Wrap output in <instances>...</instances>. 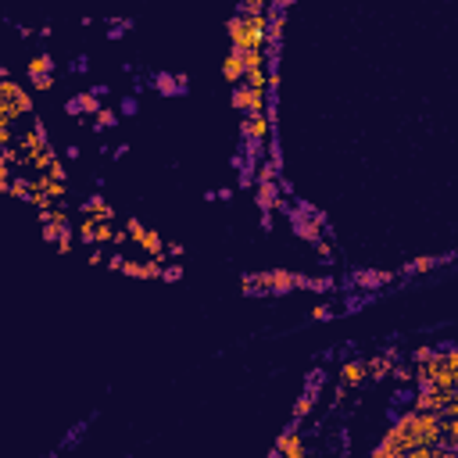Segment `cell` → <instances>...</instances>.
I'll list each match as a JSON object with an SVG mask.
<instances>
[{"label":"cell","instance_id":"1","mask_svg":"<svg viewBox=\"0 0 458 458\" xmlns=\"http://www.w3.org/2000/svg\"><path fill=\"white\" fill-rule=\"evenodd\" d=\"M233 50H265L268 47V15H236L229 18Z\"/></svg>","mask_w":458,"mask_h":458},{"label":"cell","instance_id":"2","mask_svg":"<svg viewBox=\"0 0 458 458\" xmlns=\"http://www.w3.org/2000/svg\"><path fill=\"white\" fill-rule=\"evenodd\" d=\"M26 115H33V101L29 94L4 75V82H0V122H8V126H18Z\"/></svg>","mask_w":458,"mask_h":458},{"label":"cell","instance_id":"3","mask_svg":"<svg viewBox=\"0 0 458 458\" xmlns=\"http://www.w3.org/2000/svg\"><path fill=\"white\" fill-rule=\"evenodd\" d=\"M308 280L294 276V272H261V276H247V290H294V287H305Z\"/></svg>","mask_w":458,"mask_h":458},{"label":"cell","instance_id":"4","mask_svg":"<svg viewBox=\"0 0 458 458\" xmlns=\"http://www.w3.org/2000/svg\"><path fill=\"white\" fill-rule=\"evenodd\" d=\"M129 240L136 244V247H143L147 251V258H165V244H161V236L154 233V229H143L136 219H129Z\"/></svg>","mask_w":458,"mask_h":458},{"label":"cell","instance_id":"5","mask_svg":"<svg viewBox=\"0 0 458 458\" xmlns=\"http://www.w3.org/2000/svg\"><path fill=\"white\" fill-rule=\"evenodd\" d=\"M119 236V229H111V222H104V219H82V226H79V240H86V244H111Z\"/></svg>","mask_w":458,"mask_h":458},{"label":"cell","instance_id":"6","mask_svg":"<svg viewBox=\"0 0 458 458\" xmlns=\"http://www.w3.org/2000/svg\"><path fill=\"white\" fill-rule=\"evenodd\" d=\"M408 447H412V440L394 426V430H387V437H383V444L373 451L376 458H401V454H408Z\"/></svg>","mask_w":458,"mask_h":458},{"label":"cell","instance_id":"7","mask_svg":"<svg viewBox=\"0 0 458 458\" xmlns=\"http://www.w3.org/2000/svg\"><path fill=\"white\" fill-rule=\"evenodd\" d=\"M244 133H247V140L251 143H268V136H272V126H268V115H247V122H244Z\"/></svg>","mask_w":458,"mask_h":458},{"label":"cell","instance_id":"8","mask_svg":"<svg viewBox=\"0 0 458 458\" xmlns=\"http://www.w3.org/2000/svg\"><path fill=\"white\" fill-rule=\"evenodd\" d=\"M222 75H226V82H229V86H240V82H244L247 68H244V54H240V50H233V54L222 61Z\"/></svg>","mask_w":458,"mask_h":458},{"label":"cell","instance_id":"9","mask_svg":"<svg viewBox=\"0 0 458 458\" xmlns=\"http://www.w3.org/2000/svg\"><path fill=\"white\" fill-rule=\"evenodd\" d=\"M82 219H104V222H111L115 219V208L104 197H89V201H82Z\"/></svg>","mask_w":458,"mask_h":458},{"label":"cell","instance_id":"10","mask_svg":"<svg viewBox=\"0 0 458 458\" xmlns=\"http://www.w3.org/2000/svg\"><path fill=\"white\" fill-rule=\"evenodd\" d=\"M276 454H287V458H301V454H305L301 433H298V430L283 433V437H280V444H276Z\"/></svg>","mask_w":458,"mask_h":458},{"label":"cell","instance_id":"11","mask_svg":"<svg viewBox=\"0 0 458 458\" xmlns=\"http://www.w3.org/2000/svg\"><path fill=\"white\" fill-rule=\"evenodd\" d=\"M365 376H369V365H365V361H347L344 369H340V383H344V387H354V383H361Z\"/></svg>","mask_w":458,"mask_h":458},{"label":"cell","instance_id":"12","mask_svg":"<svg viewBox=\"0 0 458 458\" xmlns=\"http://www.w3.org/2000/svg\"><path fill=\"white\" fill-rule=\"evenodd\" d=\"M29 75H50V68H54V58L50 54H36V58H29Z\"/></svg>","mask_w":458,"mask_h":458},{"label":"cell","instance_id":"13","mask_svg":"<svg viewBox=\"0 0 458 458\" xmlns=\"http://www.w3.org/2000/svg\"><path fill=\"white\" fill-rule=\"evenodd\" d=\"M240 15H268V0H240Z\"/></svg>","mask_w":458,"mask_h":458},{"label":"cell","instance_id":"14","mask_svg":"<svg viewBox=\"0 0 458 458\" xmlns=\"http://www.w3.org/2000/svg\"><path fill=\"white\" fill-rule=\"evenodd\" d=\"M72 108H75V111H94V115L101 111V108H97V97H94V94H82V97H79V101H75Z\"/></svg>","mask_w":458,"mask_h":458},{"label":"cell","instance_id":"15","mask_svg":"<svg viewBox=\"0 0 458 458\" xmlns=\"http://www.w3.org/2000/svg\"><path fill=\"white\" fill-rule=\"evenodd\" d=\"M391 365H394V361H391V354H387V358H373V361H369V373H373V376H383V373L391 369Z\"/></svg>","mask_w":458,"mask_h":458},{"label":"cell","instance_id":"16","mask_svg":"<svg viewBox=\"0 0 458 458\" xmlns=\"http://www.w3.org/2000/svg\"><path fill=\"white\" fill-rule=\"evenodd\" d=\"M111 122H115V115H111L108 108H101V111H97V126H101V129H108Z\"/></svg>","mask_w":458,"mask_h":458},{"label":"cell","instance_id":"17","mask_svg":"<svg viewBox=\"0 0 458 458\" xmlns=\"http://www.w3.org/2000/svg\"><path fill=\"white\" fill-rule=\"evenodd\" d=\"M36 89H50V75H29Z\"/></svg>","mask_w":458,"mask_h":458},{"label":"cell","instance_id":"18","mask_svg":"<svg viewBox=\"0 0 458 458\" xmlns=\"http://www.w3.org/2000/svg\"><path fill=\"white\" fill-rule=\"evenodd\" d=\"M312 319H329V308H326V305H319V308H312Z\"/></svg>","mask_w":458,"mask_h":458}]
</instances>
